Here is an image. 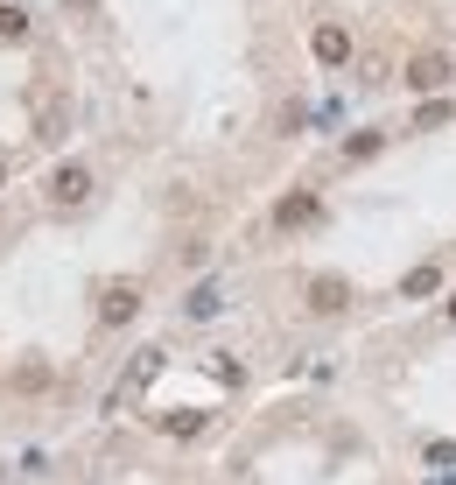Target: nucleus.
Segmentation results:
<instances>
[{
	"mask_svg": "<svg viewBox=\"0 0 456 485\" xmlns=\"http://www.w3.org/2000/svg\"><path fill=\"white\" fill-rule=\"evenodd\" d=\"M309 218H323V197H316V190H296V197H281V204H274V225H281V233H296V225H309Z\"/></svg>",
	"mask_w": 456,
	"mask_h": 485,
	"instance_id": "obj_2",
	"label": "nucleus"
},
{
	"mask_svg": "<svg viewBox=\"0 0 456 485\" xmlns=\"http://www.w3.org/2000/svg\"><path fill=\"white\" fill-rule=\"evenodd\" d=\"M435 282H442V274H435V268H414V274H407V282H401V289H407V296H435Z\"/></svg>",
	"mask_w": 456,
	"mask_h": 485,
	"instance_id": "obj_9",
	"label": "nucleus"
},
{
	"mask_svg": "<svg viewBox=\"0 0 456 485\" xmlns=\"http://www.w3.org/2000/svg\"><path fill=\"white\" fill-rule=\"evenodd\" d=\"M28 35V15L22 7H0V43H22Z\"/></svg>",
	"mask_w": 456,
	"mask_h": 485,
	"instance_id": "obj_8",
	"label": "nucleus"
},
{
	"mask_svg": "<svg viewBox=\"0 0 456 485\" xmlns=\"http://www.w3.org/2000/svg\"><path fill=\"white\" fill-rule=\"evenodd\" d=\"M134 310H141V289H134V282H106V296H99V317H106V323H127Z\"/></svg>",
	"mask_w": 456,
	"mask_h": 485,
	"instance_id": "obj_3",
	"label": "nucleus"
},
{
	"mask_svg": "<svg viewBox=\"0 0 456 485\" xmlns=\"http://www.w3.org/2000/svg\"><path fill=\"white\" fill-rule=\"evenodd\" d=\"M450 78H456V64L442 50H422L414 64H407V84H414V92H442Z\"/></svg>",
	"mask_w": 456,
	"mask_h": 485,
	"instance_id": "obj_1",
	"label": "nucleus"
},
{
	"mask_svg": "<svg viewBox=\"0 0 456 485\" xmlns=\"http://www.w3.org/2000/svg\"><path fill=\"white\" fill-rule=\"evenodd\" d=\"M84 190H92V176H84V169H56L50 197H56V204H84Z\"/></svg>",
	"mask_w": 456,
	"mask_h": 485,
	"instance_id": "obj_6",
	"label": "nucleus"
},
{
	"mask_svg": "<svg viewBox=\"0 0 456 485\" xmlns=\"http://www.w3.org/2000/svg\"><path fill=\"white\" fill-rule=\"evenodd\" d=\"M309 50H316V64H344V56H351V35H344V28H316V35H309Z\"/></svg>",
	"mask_w": 456,
	"mask_h": 485,
	"instance_id": "obj_4",
	"label": "nucleus"
},
{
	"mask_svg": "<svg viewBox=\"0 0 456 485\" xmlns=\"http://www.w3.org/2000/svg\"><path fill=\"white\" fill-rule=\"evenodd\" d=\"M211 310H218V289H211V282H204V289L189 296V317H211Z\"/></svg>",
	"mask_w": 456,
	"mask_h": 485,
	"instance_id": "obj_10",
	"label": "nucleus"
},
{
	"mask_svg": "<svg viewBox=\"0 0 456 485\" xmlns=\"http://www.w3.org/2000/svg\"><path fill=\"white\" fill-rule=\"evenodd\" d=\"M373 148H379V134H351V141H344V155H351V162H365Z\"/></svg>",
	"mask_w": 456,
	"mask_h": 485,
	"instance_id": "obj_11",
	"label": "nucleus"
},
{
	"mask_svg": "<svg viewBox=\"0 0 456 485\" xmlns=\"http://www.w3.org/2000/svg\"><path fill=\"white\" fill-rule=\"evenodd\" d=\"M450 317H456V302H450Z\"/></svg>",
	"mask_w": 456,
	"mask_h": 485,
	"instance_id": "obj_13",
	"label": "nucleus"
},
{
	"mask_svg": "<svg viewBox=\"0 0 456 485\" xmlns=\"http://www.w3.org/2000/svg\"><path fill=\"white\" fill-rule=\"evenodd\" d=\"M0 183H7V162H0Z\"/></svg>",
	"mask_w": 456,
	"mask_h": 485,
	"instance_id": "obj_12",
	"label": "nucleus"
},
{
	"mask_svg": "<svg viewBox=\"0 0 456 485\" xmlns=\"http://www.w3.org/2000/svg\"><path fill=\"white\" fill-rule=\"evenodd\" d=\"M63 127H71V106H63V99H43V120H35V134H43V141H63Z\"/></svg>",
	"mask_w": 456,
	"mask_h": 485,
	"instance_id": "obj_7",
	"label": "nucleus"
},
{
	"mask_svg": "<svg viewBox=\"0 0 456 485\" xmlns=\"http://www.w3.org/2000/svg\"><path fill=\"white\" fill-rule=\"evenodd\" d=\"M344 296H351V289L337 282V274H316V282H309V302H316L323 317H330V310H344Z\"/></svg>",
	"mask_w": 456,
	"mask_h": 485,
	"instance_id": "obj_5",
	"label": "nucleus"
}]
</instances>
